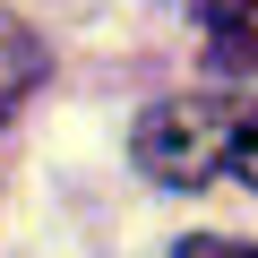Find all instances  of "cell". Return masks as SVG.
Listing matches in <instances>:
<instances>
[{"label": "cell", "instance_id": "cell-5", "mask_svg": "<svg viewBox=\"0 0 258 258\" xmlns=\"http://www.w3.org/2000/svg\"><path fill=\"white\" fill-rule=\"evenodd\" d=\"M232 172L258 189V103H249V120H241V147H232Z\"/></svg>", "mask_w": 258, "mask_h": 258}, {"label": "cell", "instance_id": "cell-3", "mask_svg": "<svg viewBox=\"0 0 258 258\" xmlns=\"http://www.w3.org/2000/svg\"><path fill=\"white\" fill-rule=\"evenodd\" d=\"M52 78V52H43V35H26L9 9H0V120H9L35 86Z\"/></svg>", "mask_w": 258, "mask_h": 258}, {"label": "cell", "instance_id": "cell-1", "mask_svg": "<svg viewBox=\"0 0 258 258\" xmlns=\"http://www.w3.org/2000/svg\"><path fill=\"white\" fill-rule=\"evenodd\" d=\"M241 120H249V103H232V95H172V103H155L138 120L129 155H138V172L164 181V189H198L215 164H232Z\"/></svg>", "mask_w": 258, "mask_h": 258}, {"label": "cell", "instance_id": "cell-2", "mask_svg": "<svg viewBox=\"0 0 258 258\" xmlns=\"http://www.w3.org/2000/svg\"><path fill=\"white\" fill-rule=\"evenodd\" d=\"M207 18V60L224 78H258V0H198Z\"/></svg>", "mask_w": 258, "mask_h": 258}, {"label": "cell", "instance_id": "cell-4", "mask_svg": "<svg viewBox=\"0 0 258 258\" xmlns=\"http://www.w3.org/2000/svg\"><path fill=\"white\" fill-rule=\"evenodd\" d=\"M172 258H258V241H224V232H189V241H172Z\"/></svg>", "mask_w": 258, "mask_h": 258}]
</instances>
